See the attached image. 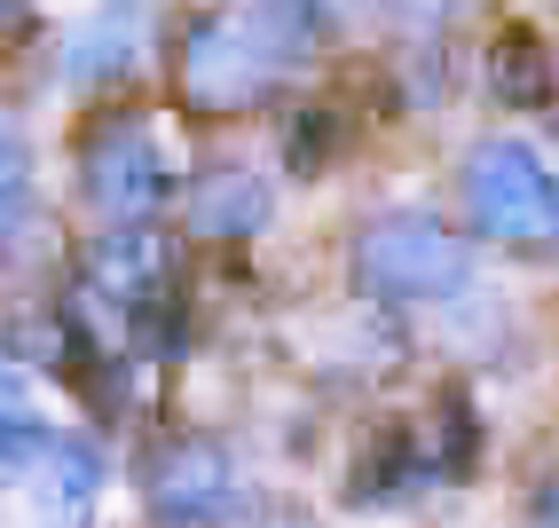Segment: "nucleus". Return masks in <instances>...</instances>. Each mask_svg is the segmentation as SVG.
Masks as SVG:
<instances>
[{"label": "nucleus", "instance_id": "nucleus-1", "mask_svg": "<svg viewBox=\"0 0 559 528\" xmlns=\"http://www.w3.org/2000/svg\"><path fill=\"white\" fill-rule=\"evenodd\" d=\"M316 48V0H229L181 40V103L190 110H252L269 103L284 71Z\"/></svg>", "mask_w": 559, "mask_h": 528}, {"label": "nucleus", "instance_id": "nucleus-2", "mask_svg": "<svg viewBox=\"0 0 559 528\" xmlns=\"http://www.w3.org/2000/svg\"><path fill=\"white\" fill-rule=\"evenodd\" d=\"M0 489H9L16 520H32V528H80L103 489V458L87 434L24 426L16 442H0Z\"/></svg>", "mask_w": 559, "mask_h": 528}, {"label": "nucleus", "instance_id": "nucleus-3", "mask_svg": "<svg viewBox=\"0 0 559 528\" xmlns=\"http://www.w3.org/2000/svg\"><path fill=\"white\" fill-rule=\"evenodd\" d=\"M465 213L497 245H551L559 237V181L528 142H480L465 159Z\"/></svg>", "mask_w": 559, "mask_h": 528}, {"label": "nucleus", "instance_id": "nucleus-4", "mask_svg": "<svg viewBox=\"0 0 559 528\" xmlns=\"http://www.w3.org/2000/svg\"><path fill=\"white\" fill-rule=\"evenodd\" d=\"M355 269H362L370 292H386V300H450V292L473 284V253H465L450 230H441V221L402 213V221L362 230Z\"/></svg>", "mask_w": 559, "mask_h": 528}, {"label": "nucleus", "instance_id": "nucleus-5", "mask_svg": "<svg viewBox=\"0 0 559 528\" xmlns=\"http://www.w3.org/2000/svg\"><path fill=\"white\" fill-rule=\"evenodd\" d=\"M87 206L110 230H151V213L166 206V159L142 119H110L87 142Z\"/></svg>", "mask_w": 559, "mask_h": 528}, {"label": "nucleus", "instance_id": "nucleus-6", "mask_svg": "<svg viewBox=\"0 0 559 528\" xmlns=\"http://www.w3.org/2000/svg\"><path fill=\"white\" fill-rule=\"evenodd\" d=\"M237 513V473L205 442H174L151 466V520L158 528H229Z\"/></svg>", "mask_w": 559, "mask_h": 528}, {"label": "nucleus", "instance_id": "nucleus-7", "mask_svg": "<svg viewBox=\"0 0 559 528\" xmlns=\"http://www.w3.org/2000/svg\"><path fill=\"white\" fill-rule=\"evenodd\" d=\"M166 284H174V253L158 230H103L87 253V292L110 300L119 316H151L166 308Z\"/></svg>", "mask_w": 559, "mask_h": 528}, {"label": "nucleus", "instance_id": "nucleus-8", "mask_svg": "<svg viewBox=\"0 0 559 528\" xmlns=\"http://www.w3.org/2000/svg\"><path fill=\"white\" fill-rule=\"evenodd\" d=\"M142 56H151V0H103V9L80 16V24H71V40H63V71L80 87L127 80Z\"/></svg>", "mask_w": 559, "mask_h": 528}, {"label": "nucleus", "instance_id": "nucleus-9", "mask_svg": "<svg viewBox=\"0 0 559 528\" xmlns=\"http://www.w3.org/2000/svg\"><path fill=\"white\" fill-rule=\"evenodd\" d=\"M190 230L198 237H252L269 230V181L245 166H213L190 181Z\"/></svg>", "mask_w": 559, "mask_h": 528}, {"label": "nucleus", "instance_id": "nucleus-10", "mask_svg": "<svg viewBox=\"0 0 559 528\" xmlns=\"http://www.w3.org/2000/svg\"><path fill=\"white\" fill-rule=\"evenodd\" d=\"M489 87L512 110H544L559 95V63L544 48V32H528V24H504L497 32V40H489Z\"/></svg>", "mask_w": 559, "mask_h": 528}, {"label": "nucleus", "instance_id": "nucleus-11", "mask_svg": "<svg viewBox=\"0 0 559 528\" xmlns=\"http://www.w3.org/2000/svg\"><path fill=\"white\" fill-rule=\"evenodd\" d=\"M24 213H32V159H24L16 127L0 119V237L24 230Z\"/></svg>", "mask_w": 559, "mask_h": 528}, {"label": "nucleus", "instance_id": "nucleus-12", "mask_svg": "<svg viewBox=\"0 0 559 528\" xmlns=\"http://www.w3.org/2000/svg\"><path fill=\"white\" fill-rule=\"evenodd\" d=\"M24 426H40V419H32V395H24V379H16V371L0 363V442H16Z\"/></svg>", "mask_w": 559, "mask_h": 528}, {"label": "nucleus", "instance_id": "nucleus-13", "mask_svg": "<svg viewBox=\"0 0 559 528\" xmlns=\"http://www.w3.org/2000/svg\"><path fill=\"white\" fill-rule=\"evenodd\" d=\"M323 159H331V119L316 110V119H300V127H292V166H300V174H316Z\"/></svg>", "mask_w": 559, "mask_h": 528}, {"label": "nucleus", "instance_id": "nucleus-14", "mask_svg": "<svg viewBox=\"0 0 559 528\" xmlns=\"http://www.w3.org/2000/svg\"><path fill=\"white\" fill-rule=\"evenodd\" d=\"M551 528H559V489H551Z\"/></svg>", "mask_w": 559, "mask_h": 528}, {"label": "nucleus", "instance_id": "nucleus-15", "mask_svg": "<svg viewBox=\"0 0 559 528\" xmlns=\"http://www.w3.org/2000/svg\"><path fill=\"white\" fill-rule=\"evenodd\" d=\"M409 9H441V0H409Z\"/></svg>", "mask_w": 559, "mask_h": 528}, {"label": "nucleus", "instance_id": "nucleus-16", "mask_svg": "<svg viewBox=\"0 0 559 528\" xmlns=\"http://www.w3.org/2000/svg\"><path fill=\"white\" fill-rule=\"evenodd\" d=\"M0 9H16V0H0Z\"/></svg>", "mask_w": 559, "mask_h": 528}]
</instances>
